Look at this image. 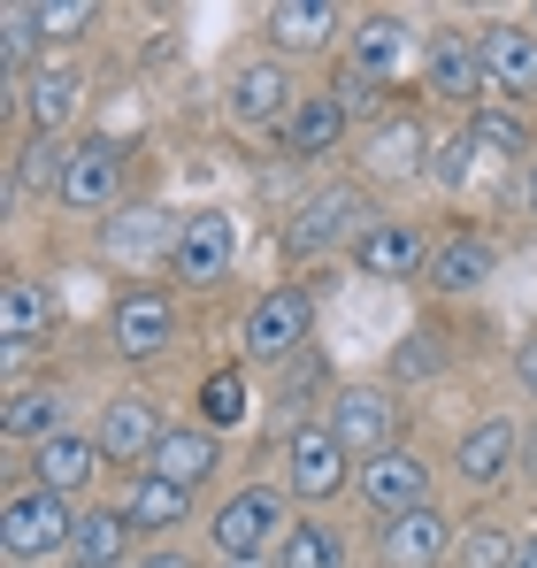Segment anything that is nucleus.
Returning <instances> with one entry per match:
<instances>
[{"label": "nucleus", "instance_id": "f257e3e1", "mask_svg": "<svg viewBox=\"0 0 537 568\" xmlns=\"http://www.w3.org/2000/svg\"><path fill=\"white\" fill-rule=\"evenodd\" d=\"M70 538H78V515H70L62 491H47V484H16V491L0 499V554H8L16 568L70 554Z\"/></svg>", "mask_w": 537, "mask_h": 568}, {"label": "nucleus", "instance_id": "f03ea898", "mask_svg": "<svg viewBox=\"0 0 537 568\" xmlns=\"http://www.w3.org/2000/svg\"><path fill=\"white\" fill-rule=\"evenodd\" d=\"M292 523H284V499L268 491V484H246V491H231L223 507H215V523H207V538H215V554L231 568H254L284 538Z\"/></svg>", "mask_w": 537, "mask_h": 568}, {"label": "nucleus", "instance_id": "7ed1b4c3", "mask_svg": "<svg viewBox=\"0 0 537 568\" xmlns=\"http://www.w3.org/2000/svg\"><path fill=\"white\" fill-rule=\"evenodd\" d=\"M307 331H315V300L300 284H276L246 307L239 346H246V362H292V354H307Z\"/></svg>", "mask_w": 537, "mask_h": 568}, {"label": "nucleus", "instance_id": "20e7f679", "mask_svg": "<svg viewBox=\"0 0 537 568\" xmlns=\"http://www.w3.org/2000/svg\"><path fill=\"white\" fill-rule=\"evenodd\" d=\"M361 215H368L361 185H323V192H307V200L292 207V223H284L292 262H315V254H331L338 239H361V231H368Z\"/></svg>", "mask_w": 537, "mask_h": 568}, {"label": "nucleus", "instance_id": "39448f33", "mask_svg": "<svg viewBox=\"0 0 537 568\" xmlns=\"http://www.w3.org/2000/svg\"><path fill=\"white\" fill-rule=\"evenodd\" d=\"M331 438L361 454V462H376V454H392L399 446V407H392V392L384 384H338L331 392Z\"/></svg>", "mask_w": 537, "mask_h": 568}, {"label": "nucleus", "instance_id": "423d86ee", "mask_svg": "<svg viewBox=\"0 0 537 568\" xmlns=\"http://www.w3.org/2000/svg\"><path fill=\"white\" fill-rule=\"evenodd\" d=\"M108 338H115L123 362H154V354H170V338H178V300L154 292V284H131V292L108 307Z\"/></svg>", "mask_w": 537, "mask_h": 568}, {"label": "nucleus", "instance_id": "0eeeda50", "mask_svg": "<svg viewBox=\"0 0 537 568\" xmlns=\"http://www.w3.org/2000/svg\"><path fill=\"white\" fill-rule=\"evenodd\" d=\"M423 85L453 108H484L492 93V78H484V47H476V31H430V47H423Z\"/></svg>", "mask_w": 537, "mask_h": 568}, {"label": "nucleus", "instance_id": "6e6552de", "mask_svg": "<svg viewBox=\"0 0 537 568\" xmlns=\"http://www.w3.org/2000/svg\"><path fill=\"white\" fill-rule=\"evenodd\" d=\"M231 262H239V223L223 215V207H192L178 223V254H170V270L184 284H223L231 277Z\"/></svg>", "mask_w": 537, "mask_h": 568}, {"label": "nucleus", "instance_id": "1a4fd4ad", "mask_svg": "<svg viewBox=\"0 0 537 568\" xmlns=\"http://www.w3.org/2000/svg\"><path fill=\"white\" fill-rule=\"evenodd\" d=\"M361 507H376L384 523H392V515L430 507V462H423V454H407V446H392V454L361 462Z\"/></svg>", "mask_w": 537, "mask_h": 568}, {"label": "nucleus", "instance_id": "9d476101", "mask_svg": "<svg viewBox=\"0 0 537 568\" xmlns=\"http://www.w3.org/2000/svg\"><path fill=\"white\" fill-rule=\"evenodd\" d=\"M115 192H123V146H115V139H78L54 200H62L70 215H100V207H115Z\"/></svg>", "mask_w": 537, "mask_h": 568}, {"label": "nucleus", "instance_id": "9b49d317", "mask_svg": "<svg viewBox=\"0 0 537 568\" xmlns=\"http://www.w3.org/2000/svg\"><path fill=\"white\" fill-rule=\"evenodd\" d=\"M346 462H354V454L331 438V423H300L292 446H284V476H292L300 499H331V491H346V476H354Z\"/></svg>", "mask_w": 537, "mask_h": 568}, {"label": "nucleus", "instance_id": "f8f14e48", "mask_svg": "<svg viewBox=\"0 0 537 568\" xmlns=\"http://www.w3.org/2000/svg\"><path fill=\"white\" fill-rule=\"evenodd\" d=\"M476 47H484V78H492V93L537 100V23H484Z\"/></svg>", "mask_w": 537, "mask_h": 568}, {"label": "nucleus", "instance_id": "ddd939ff", "mask_svg": "<svg viewBox=\"0 0 537 568\" xmlns=\"http://www.w3.org/2000/svg\"><path fill=\"white\" fill-rule=\"evenodd\" d=\"M430 246H438V239H423L415 223H368L354 239V270L361 277H384V284L423 277V270H430Z\"/></svg>", "mask_w": 537, "mask_h": 568}, {"label": "nucleus", "instance_id": "4468645a", "mask_svg": "<svg viewBox=\"0 0 537 568\" xmlns=\"http://www.w3.org/2000/svg\"><path fill=\"white\" fill-rule=\"evenodd\" d=\"M460 546L453 538V515H438V507H415V515H392L384 530H376V554L392 568H438Z\"/></svg>", "mask_w": 537, "mask_h": 568}, {"label": "nucleus", "instance_id": "2eb2a0df", "mask_svg": "<svg viewBox=\"0 0 537 568\" xmlns=\"http://www.w3.org/2000/svg\"><path fill=\"white\" fill-rule=\"evenodd\" d=\"M16 108L31 115V131H39V139H54L62 123H78V108H85V78H78L70 62H39V70L23 78Z\"/></svg>", "mask_w": 537, "mask_h": 568}, {"label": "nucleus", "instance_id": "dca6fc26", "mask_svg": "<svg viewBox=\"0 0 537 568\" xmlns=\"http://www.w3.org/2000/svg\"><path fill=\"white\" fill-rule=\"evenodd\" d=\"M346 123H354V115H346L331 93H300V108L276 123V139H284V154H292V162H323V154H338V146H346Z\"/></svg>", "mask_w": 537, "mask_h": 568}, {"label": "nucleus", "instance_id": "f3484780", "mask_svg": "<svg viewBox=\"0 0 537 568\" xmlns=\"http://www.w3.org/2000/svg\"><path fill=\"white\" fill-rule=\"evenodd\" d=\"M54 323H62L54 284H39V277H8V284H0V338H8V354L54 338Z\"/></svg>", "mask_w": 537, "mask_h": 568}, {"label": "nucleus", "instance_id": "a211bd4d", "mask_svg": "<svg viewBox=\"0 0 537 568\" xmlns=\"http://www.w3.org/2000/svg\"><path fill=\"white\" fill-rule=\"evenodd\" d=\"M92 438H100V454H108V462H154V446H162L170 430H162V415H154L139 392H115Z\"/></svg>", "mask_w": 537, "mask_h": 568}, {"label": "nucleus", "instance_id": "6ab92c4d", "mask_svg": "<svg viewBox=\"0 0 537 568\" xmlns=\"http://www.w3.org/2000/svg\"><path fill=\"white\" fill-rule=\"evenodd\" d=\"M100 469V438L85 430H54V438H39L31 446V484H47V491H62V499H78Z\"/></svg>", "mask_w": 537, "mask_h": 568}, {"label": "nucleus", "instance_id": "aec40b11", "mask_svg": "<svg viewBox=\"0 0 537 568\" xmlns=\"http://www.w3.org/2000/svg\"><path fill=\"white\" fill-rule=\"evenodd\" d=\"M300 108V93H292V70L268 54V62H239V78H231V115L239 123H284Z\"/></svg>", "mask_w": 537, "mask_h": 568}, {"label": "nucleus", "instance_id": "412c9836", "mask_svg": "<svg viewBox=\"0 0 537 568\" xmlns=\"http://www.w3.org/2000/svg\"><path fill=\"white\" fill-rule=\"evenodd\" d=\"M262 31H268L276 54H323L338 39V8L331 0H276L262 16Z\"/></svg>", "mask_w": 537, "mask_h": 568}, {"label": "nucleus", "instance_id": "4be33fe9", "mask_svg": "<svg viewBox=\"0 0 537 568\" xmlns=\"http://www.w3.org/2000/svg\"><path fill=\"white\" fill-rule=\"evenodd\" d=\"M515 454H523V438H515V423H507V415H492V423H476V430L460 438V454H453V469H460V484H476V491H492L499 476L515 469Z\"/></svg>", "mask_w": 537, "mask_h": 568}, {"label": "nucleus", "instance_id": "5701e85b", "mask_svg": "<svg viewBox=\"0 0 537 568\" xmlns=\"http://www.w3.org/2000/svg\"><path fill=\"white\" fill-rule=\"evenodd\" d=\"M154 476H170V484H184V491H200L207 476L223 469V446H215V430L207 423H184V430H170L162 446H154V462H146Z\"/></svg>", "mask_w": 537, "mask_h": 568}, {"label": "nucleus", "instance_id": "b1692460", "mask_svg": "<svg viewBox=\"0 0 537 568\" xmlns=\"http://www.w3.org/2000/svg\"><path fill=\"white\" fill-rule=\"evenodd\" d=\"M492 270H499V246H492V239H476V231H453V239L430 246V270H423V277L438 284V292H476Z\"/></svg>", "mask_w": 537, "mask_h": 568}, {"label": "nucleus", "instance_id": "393cba45", "mask_svg": "<svg viewBox=\"0 0 537 568\" xmlns=\"http://www.w3.org/2000/svg\"><path fill=\"white\" fill-rule=\"evenodd\" d=\"M131 515L123 507H92V515H78V538H70V561L78 568H123V554H131Z\"/></svg>", "mask_w": 537, "mask_h": 568}, {"label": "nucleus", "instance_id": "a878e982", "mask_svg": "<svg viewBox=\"0 0 537 568\" xmlns=\"http://www.w3.org/2000/svg\"><path fill=\"white\" fill-rule=\"evenodd\" d=\"M123 515H131V530H139V538H162V530H178L184 515H192V491H184V484H170V476H139V484H131V499H123Z\"/></svg>", "mask_w": 537, "mask_h": 568}, {"label": "nucleus", "instance_id": "bb28decb", "mask_svg": "<svg viewBox=\"0 0 537 568\" xmlns=\"http://www.w3.org/2000/svg\"><path fill=\"white\" fill-rule=\"evenodd\" d=\"M100 239H108L115 262H154V246H162V262L178 254V223H170L162 207H131V215H115Z\"/></svg>", "mask_w": 537, "mask_h": 568}, {"label": "nucleus", "instance_id": "cd10ccee", "mask_svg": "<svg viewBox=\"0 0 537 568\" xmlns=\"http://www.w3.org/2000/svg\"><path fill=\"white\" fill-rule=\"evenodd\" d=\"M399 62H407V23H399V16H361L354 23V62H346V70H361V78L384 85Z\"/></svg>", "mask_w": 537, "mask_h": 568}, {"label": "nucleus", "instance_id": "c85d7f7f", "mask_svg": "<svg viewBox=\"0 0 537 568\" xmlns=\"http://www.w3.org/2000/svg\"><path fill=\"white\" fill-rule=\"evenodd\" d=\"M47 47V31H39V8L31 0H8L0 8V70H8V100L23 93V62Z\"/></svg>", "mask_w": 537, "mask_h": 568}, {"label": "nucleus", "instance_id": "c756f323", "mask_svg": "<svg viewBox=\"0 0 537 568\" xmlns=\"http://www.w3.org/2000/svg\"><path fill=\"white\" fill-rule=\"evenodd\" d=\"M246 415H254L246 369H207V377H200V423H207V430H239Z\"/></svg>", "mask_w": 537, "mask_h": 568}, {"label": "nucleus", "instance_id": "7c9ffc66", "mask_svg": "<svg viewBox=\"0 0 537 568\" xmlns=\"http://www.w3.org/2000/svg\"><path fill=\"white\" fill-rule=\"evenodd\" d=\"M468 139H476V154H499V162H523L530 170V123L515 115V108H476L468 115Z\"/></svg>", "mask_w": 537, "mask_h": 568}, {"label": "nucleus", "instance_id": "2f4dec72", "mask_svg": "<svg viewBox=\"0 0 537 568\" xmlns=\"http://www.w3.org/2000/svg\"><path fill=\"white\" fill-rule=\"evenodd\" d=\"M0 430H8V438H31V446H39V438H54V430H62V392H54V384L16 392V399L0 407Z\"/></svg>", "mask_w": 537, "mask_h": 568}, {"label": "nucleus", "instance_id": "473e14b6", "mask_svg": "<svg viewBox=\"0 0 537 568\" xmlns=\"http://www.w3.org/2000/svg\"><path fill=\"white\" fill-rule=\"evenodd\" d=\"M368 170H376V178H415V170H423V123H415V115L384 123V131L368 139Z\"/></svg>", "mask_w": 537, "mask_h": 568}, {"label": "nucleus", "instance_id": "72a5a7b5", "mask_svg": "<svg viewBox=\"0 0 537 568\" xmlns=\"http://www.w3.org/2000/svg\"><path fill=\"white\" fill-rule=\"evenodd\" d=\"M276 568H346V546L331 523H292L276 538Z\"/></svg>", "mask_w": 537, "mask_h": 568}, {"label": "nucleus", "instance_id": "f704fd0d", "mask_svg": "<svg viewBox=\"0 0 537 568\" xmlns=\"http://www.w3.org/2000/svg\"><path fill=\"white\" fill-rule=\"evenodd\" d=\"M438 369H446V331H438V323H423V331H407V338L392 346V384L438 377Z\"/></svg>", "mask_w": 537, "mask_h": 568}, {"label": "nucleus", "instance_id": "c9c22d12", "mask_svg": "<svg viewBox=\"0 0 537 568\" xmlns=\"http://www.w3.org/2000/svg\"><path fill=\"white\" fill-rule=\"evenodd\" d=\"M62 170H70V146H62V139H31L16 185H23V192H62Z\"/></svg>", "mask_w": 537, "mask_h": 568}, {"label": "nucleus", "instance_id": "e433bc0d", "mask_svg": "<svg viewBox=\"0 0 537 568\" xmlns=\"http://www.w3.org/2000/svg\"><path fill=\"white\" fill-rule=\"evenodd\" d=\"M92 23H100V8H92V0H39V31H47V47L85 39Z\"/></svg>", "mask_w": 537, "mask_h": 568}, {"label": "nucleus", "instance_id": "4c0bfd02", "mask_svg": "<svg viewBox=\"0 0 537 568\" xmlns=\"http://www.w3.org/2000/svg\"><path fill=\"white\" fill-rule=\"evenodd\" d=\"M523 561V546L499 530V523H476L468 538H460V568H515Z\"/></svg>", "mask_w": 537, "mask_h": 568}, {"label": "nucleus", "instance_id": "58836bf2", "mask_svg": "<svg viewBox=\"0 0 537 568\" xmlns=\"http://www.w3.org/2000/svg\"><path fill=\"white\" fill-rule=\"evenodd\" d=\"M331 100H338V108L354 115V108H368V100H376V78H361V70H338V85H331Z\"/></svg>", "mask_w": 537, "mask_h": 568}, {"label": "nucleus", "instance_id": "ea45409f", "mask_svg": "<svg viewBox=\"0 0 537 568\" xmlns=\"http://www.w3.org/2000/svg\"><path fill=\"white\" fill-rule=\"evenodd\" d=\"M468 162H476V139L460 131V139L446 146V154H438V178H446V185H460V178H468Z\"/></svg>", "mask_w": 537, "mask_h": 568}, {"label": "nucleus", "instance_id": "a19ab883", "mask_svg": "<svg viewBox=\"0 0 537 568\" xmlns=\"http://www.w3.org/2000/svg\"><path fill=\"white\" fill-rule=\"evenodd\" d=\"M515 377H523V392L537 399V338H523V346H515Z\"/></svg>", "mask_w": 537, "mask_h": 568}, {"label": "nucleus", "instance_id": "79ce46f5", "mask_svg": "<svg viewBox=\"0 0 537 568\" xmlns=\"http://www.w3.org/2000/svg\"><path fill=\"white\" fill-rule=\"evenodd\" d=\"M139 568H192V561H184V554H146Z\"/></svg>", "mask_w": 537, "mask_h": 568}, {"label": "nucleus", "instance_id": "37998d69", "mask_svg": "<svg viewBox=\"0 0 537 568\" xmlns=\"http://www.w3.org/2000/svg\"><path fill=\"white\" fill-rule=\"evenodd\" d=\"M523 200H530V215H537V162L523 170Z\"/></svg>", "mask_w": 537, "mask_h": 568}, {"label": "nucleus", "instance_id": "c03bdc74", "mask_svg": "<svg viewBox=\"0 0 537 568\" xmlns=\"http://www.w3.org/2000/svg\"><path fill=\"white\" fill-rule=\"evenodd\" d=\"M515 568H537V538H530V546H523V561H515Z\"/></svg>", "mask_w": 537, "mask_h": 568}, {"label": "nucleus", "instance_id": "a18cd8bd", "mask_svg": "<svg viewBox=\"0 0 537 568\" xmlns=\"http://www.w3.org/2000/svg\"><path fill=\"white\" fill-rule=\"evenodd\" d=\"M530 476H537V438H530Z\"/></svg>", "mask_w": 537, "mask_h": 568}]
</instances>
